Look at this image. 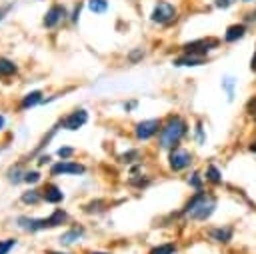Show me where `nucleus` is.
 <instances>
[{"instance_id": "11", "label": "nucleus", "mask_w": 256, "mask_h": 254, "mask_svg": "<svg viewBox=\"0 0 256 254\" xmlns=\"http://www.w3.org/2000/svg\"><path fill=\"white\" fill-rule=\"evenodd\" d=\"M200 64H204V56L190 52H184L180 58L174 60V66H200Z\"/></svg>"}, {"instance_id": "18", "label": "nucleus", "mask_w": 256, "mask_h": 254, "mask_svg": "<svg viewBox=\"0 0 256 254\" xmlns=\"http://www.w3.org/2000/svg\"><path fill=\"white\" fill-rule=\"evenodd\" d=\"M88 8L92 12H96V14H102V12H106L108 2L106 0H88Z\"/></svg>"}, {"instance_id": "24", "label": "nucleus", "mask_w": 256, "mask_h": 254, "mask_svg": "<svg viewBox=\"0 0 256 254\" xmlns=\"http://www.w3.org/2000/svg\"><path fill=\"white\" fill-rule=\"evenodd\" d=\"M16 244V240L14 238H6V240H0V254H8L10 252V248Z\"/></svg>"}, {"instance_id": "23", "label": "nucleus", "mask_w": 256, "mask_h": 254, "mask_svg": "<svg viewBox=\"0 0 256 254\" xmlns=\"http://www.w3.org/2000/svg\"><path fill=\"white\" fill-rule=\"evenodd\" d=\"M20 174H22V168H20V166H16V168H12V170L8 172V180H10V182H14V184H16V182H20V180H24Z\"/></svg>"}, {"instance_id": "22", "label": "nucleus", "mask_w": 256, "mask_h": 254, "mask_svg": "<svg viewBox=\"0 0 256 254\" xmlns=\"http://www.w3.org/2000/svg\"><path fill=\"white\" fill-rule=\"evenodd\" d=\"M222 86H224V90H226V94H228V100H232V96H234V86H236L234 78L226 76V78L222 80Z\"/></svg>"}, {"instance_id": "32", "label": "nucleus", "mask_w": 256, "mask_h": 254, "mask_svg": "<svg viewBox=\"0 0 256 254\" xmlns=\"http://www.w3.org/2000/svg\"><path fill=\"white\" fill-rule=\"evenodd\" d=\"M6 10H8V8H0V20L4 18V14H6Z\"/></svg>"}, {"instance_id": "10", "label": "nucleus", "mask_w": 256, "mask_h": 254, "mask_svg": "<svg viewBox=\"0 0 256 254\" xmlns=\"http://www.w3.org/2000/svg\"><path fill=\"white\" fill-rule=\"evenodd\" d=\"M64 16H66V8H64V6H52V8L46 12V16H44V26L52 28V26H56Z\"/></svg>"}, {"instance_id": "6", "label": "nucleus", "mask_w": 256, "mask_h": 254, "mask_svg": "<svg viewBox=\"0 0 256 254\" xmlns=\"http://www.w3.org/2000/svg\"><path fill=\"white\" fill-rule=\"evenodd\" d=\"M158 128H160V120L152 118V120H144V122L136 124L134 134H136L138 140H148V138H152L158 132Z\"/></svg>"}, {"instance_id": "3", "label": "nucleus", "mask_w": 256, "mask_h": 254, "mask_svg": "<svg viewBox=\"0 0 256 254\" xmlns=\"http://www.w3.org/2000/svg\"><path fill=\"white\" fill-rule=\"evenodd\" d=\"M66 212L64 210H56L52 216L48 218H28V216H20L18 218V226L22 230H28V232H36V230H44V228H54L58 224H62L66 220Z\"/></svg>"}, {"instance_id": "4", "label": "nucleus", "mask_w": 256, "mask_h": 254, "mask_svg": "<svg viewBox=\"0 0 256 254\" xmlns=\"http://www.w3.org/2000/svg\"><path fill=\"white\" fill-rule=\"evenodd\" d=\"M176 18V8L170 2H158L152 10V22L156 24H170Z\"/></svg>"}, {"instance_id": "26", "label": "nucleus", "mask_w": 256, "mask_h": 254, "mask_svg": "<svg viewBox=\"0 0 256 254\" xmlns=\"http://www.w3.org/2000/svg\"><path fill=\"white\" fill-rule=\"evenodd\" d=\"M120 158H122V162H132V158H138V152H136V150L126 152V154H122Z\"/></svg>"}, {"instance_id": "16", "label": "nucleus", "mask_w": 256, "mask_h": 254, "mask_svg": "<svg viewBox=\"0 0 256 254\" xmlns=\"http://www.w3.org/2000/svg\"><path fill=\"white\" fill-rule=\"evenodd\" d=\"M80 236H82V228H74V230L62 234V236H60V242H62V244H72V242L78 240Z\"/></svg>"}, {"instance_id": "2", "label": "nucleus", "mask_w": 256, "mask_h": 254, "mask_svg": "<svg viewBox=\"0 0 256 254\" xmlns=\"http://www.w3.org/2000/svg\"><path fill=\"white\" fill-rule=\"evenodd\" d=\"M184 134H186V122L180 116H170L166 126L160 128V138H158L160 140V148H164V150L174 148L182 140Z\"/></svg>"}, {"instance_id": "5", "label": "nucleus", "mask_w": 256, "mask_h": 254, "mask_svg": "<svg viewBox=\"0 0 256 254\" xmlns=\"http://www.w3.org/2000/svg\"><path fill=\"white\" fill-rule=\"evenodd\" d=\"M216 46H218V40H216V38H202V40H196V42L186 44V46H184V52L204 56L208 50H212V48H216Z\"/></svg>"}, {"instance_id": "13", "label": "nucleus", "mask_w": 256, "mask_h": 254, "mask_svg": "<svg viewBox=\"0 0 256 254\" xmlns=\"http://www.w3.org/2000/svg\"><path fill=\"white\" fill-rule=\"evenodd\" d=\"M44 198H46V202L56 204V202H60V200L64 198V194H62V190H60L58 186L50 184V186H46V188H44Z\"/></svg>"}, {"instance_id": "19", "label": "nucleus", "mask_w": 256, "mask_h": 254, "mask_svg": "<svg viewBox=\"0 0 256 254\" xmlns=\"http://www.w3.org/2000/svg\"><path fill=\"white\" fill-rule=\"evenodd\" d=\"M206 178H208L210 182H214V184H218V182H222V176H220V170H218L216 166H208V168H206Z\"/></svg>"}, {"instance_id": "33", "label": "nucleus", "mask_w": 256, "mask_h": 254, "mask_svg": "<svg viewBox=\"0 0 256 254\" xmlns=\"http://www.w3.org/2000/svg\"><path fill=\"white\" fill-rule=\"evenodd\" d=\"M250 150H254V152H256V140L252 142V146H250Z\"/></svg>"}, {"instance_id": "8", "label": "nucleus", "mask_w": 256, "mask_h": 254, "mask_svg": "<svg viewBox=\"0 0 256 254\" xmlns=\"http://www.w3.org/2000/svg\"><path fill=\"white\" fill-rule=\"evenodd\" d=\"M86 120H88L86 110H74V112L68 114L60 124H62V128H66V130H78L80 126L86 124Z\"/></svg>"}, {"instance_id": "36", "label": "nucleus", "mask_w": 256, "mask_h": 254, "mask_svg": "<svg viewBox=\"0 0 256 254\" xmlns=\"http://www.w3.org/2000/svg\"><path fill=\"white\" fill-rule=\"evenodd\" d=\"M244 2H250V0H244Z\"/></svg>"}, {"instance_id": "12", "label": "nucleus", "mask_w": 256, "mask_h": 254, "mask_svg": "<svg viewBox=\"0 0 256 254\" xmlns=\"http://www.w3.org/2000/svg\"><path fill=\"white\" fill-rule=\"evenodd\" d=\"M246 34V26L244 24H232V26H228V30H226V34H224V40L226 42H236L238 38H242Z\"/></svg>"}, {"instance_id": "1", "label": "nucleus", "mask_w": 256, "mask_h": 254, "mask_svg": "<svg viewBox=\"0 0 256 254\" xmlns=\"http://www.w3.org/2000/svg\"><path fill=\"white\" fill-rule=\"evenodd\" d=\"M216 208V198L212 194H206V192H198L194 194L186 206H184V216L190 218V220H206L212 216Z\"/></svg>"}, {"instance_id": "7", "label": "nucleus", "mask_w": 256, "mask_h": 254, "mask_svg": "<svg viewBox=\"0 0 256 254\" xmlns=\"http://www.w3.org/2000/svg\"><path fill=\"white\" fill-rule=\"evenodd\" d=\"M190 162H192V154L190 152H186V150H180V148H174L172 152H170V168L172 170H184V168H188L190 166Z\"/></svg>"}, {"instance_id": "14", "label": "nucleus", "mask_w": 256, "mask_h": 254, "mask_svg": "<svg viewBox=\"0 0 256 254\" xmlns=\"http://www.w3.org/2000/svg\"><path fill=\"white\" fill-rule=\"evenodd\" d=\"M210 236L216 242H228L232 238V228H214V230H210Z\"/></svg>"}, {"instance_id": "25", "label": "nucleus", "mask_w": 256, "mask_h": 254, "mask_svg": "<svg viewBox=\"0 0 256 254\" xmlns=\"http://www.w3.org/2000/svg\"><path fill=\"white\" fill-rule=\"evenodd\" d=\"M24 180H26L28 184H30V182L34 184V182L40 180V174H38V172H24Z\"/></svg>"}, {"instance_id": "21", "label": "nucleus", "mask_w": 256, "mask_h": 254, "mask_svg": "<svg viewBox=\"0 0 256 254\" xmlns=\"http://www.w3.org/2000/svg\"><path fill=\"white\" fill-rule=\"evenodd\" d=\"M176 252V246L174 244H160L156 248H152L150 254H174Z\"/></svg>"}, {"instance_id": "29", "label": "nucleus", "mask_w": 256, "mask_h": 254, "mask_svg": "<svg viewBox=\"0 0 256 254\" xmlns=\"http://www.w3.org/2000/svg\"><path fill=\"white\" fill-rule=\"evenodd\" d=\"M72 152H74L72 148H60V150H58V156H60V158H68Z\"/></svg>"}, {"instance_id": "15", "label": "nucleus", "mask_w": 256, "mask_h": 254, "mask_svg": "<svg viewBox=\"0 0 256 254\" xmlns=\"http://www.w3.org/2000/svg\"><path fill=\"white\" fill-rule=\"evenodd\" d=\"M38 102H42V94H40V92H30V94L24 96L22 108H30V106H34V104H38Z\"/></svg>"}, {"instance_id": "34", "label": "nucleus", "mask_w": 256, "mask_h": 254, "mask_svg": "<svg viewBox=\"0 0 256 254\" xmlns=\"http://www.w3.org/2000/svg\"><path fill=\"white\" fill-rule=\"evenodd\" d=\"M4 126V116H0V128Z\"/></svg>"}, {"instance_id": "9", "label": "nucleus", "mask_w": 256, "mask_h": 254, "mask_svg": "<svg viewBox=\"0 0 256 254\" xmlns=\"http://www.w3.org/2000/svg\"><path fill=\"white\" fill-rule=\"evenodd\" d=\"M52 174H84V166L78 162H58L52 166Z\"/></svg>"}, {"instance_id": "17", "label": "nucleus", "mask_w": 256, "mask_h": 254, "mask_svg": "<svg viewBox=\"0 0 256 254\" xmlns=\"http://www.w3.org/2000/svg\"><path fill=\"white\" fill-rule=\"evenodd\" d=\"M16 72V64L6 60V58H0V76H8V74H14Z\"/></svg>"}, {"instance_id": "31", "label": "nucleus", "mask_w": 256, "mask_h": 254, "mask_svg": "<svg viewBox=\"0 0 256 254\" xmlns=\"http://www.w3.org/2000/svg\"><path fill=\"white\" fill-rule=\"evenodd\" d=\"M250 70L256 72V50H254V56H252V60H250Z\"/></svg>"}, {"instance_id": "20", "label": "nucleus", "mask_w": 256, "mask_h": 254, "mask_svg": "<svg viewBox=\"0 0 256 254\" xmlns=\"http://www.w3.org/2000/svg\"><path fill=\"white\" fill-rule=\"evenodd\" d=\"M38 200H40L38 190H28V192L22 194V202H24V204H36Z\"/></svg>"}, {"instance_id": "28", "label": "nucleus", "mask_w": 256, "mask_h": 254, "mask_svg": "<svg viewBox=\"0 0 256 254\" xmlns=\"http://www.w3.org/2000/svg\"><path fill=\"white\" fill-rule=\"evenodd\" d=\"M246 110H248L250 114H254V116H256V96H254V98H252V100L248 102V106H246Z\"/></svg>"}, {"instance_id": "30", "label": "nucleus", "mask_w": 256, "mask_h": 254, "mask_svg": "<svg viewBox=\"0 0 256 254\" xmlns=\"http://www.w3.org/2000/svg\"><path fill=\"white\" fill-rule=\"evenodd\" d=\"M190 184H192L196 190H200V176H198V174H192V178H190Z\"/></svg>"}, {"instance_id": "35", "label": "nucleus", "mask_w": 256, "mask_h": 254, "mask_svg": "<svg viewBox=\"0 0 256 254\" xmlns=\"http://www.w3.org/2000/svg\"><path fill=\"white\" fill-rule=\"evenodd\" d=\"M90 254H104V252H90Z\"/></svg>"}, {"instance_id": "27", "label": "nucleus", "mask_w": 256, "mask_h": 254, "mask_svg": "<svg viewBox=\"0 0 256 254\" xmlns=\"http://www.w3.org/2000/svg\"><path fill=\"white\" fill-rule=\"evenodd\" d=\"M236 0H214V4L218 6V8H228V6H232Z\"/></svg>"}]
</instances>
